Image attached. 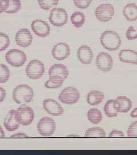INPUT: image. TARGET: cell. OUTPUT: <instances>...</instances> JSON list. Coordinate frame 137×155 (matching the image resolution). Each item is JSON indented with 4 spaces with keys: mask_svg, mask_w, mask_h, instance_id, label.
<instances>
[{
    "mask_svg": "<svg viewBox=\"0 0 137 155\" xmlns=\"http://www.w3.org/2000/svg\"><path fill=\"white\" fill-rule=\"evenodd\" d=\"M16 118L20 125L27 126L33 122L34 112L32 107L27 106H22L16 110Z\"/></svg>",
    "mask_w": 137,
    "mask_h": 155,
    "instance_id": "9",
    "label": "cell"
},
{
    "mask_svg": "<svg viewBox=\"0 0 137 155\" xmlns=\"http://www.w3.org/2000/svg\"><path fill=\"white\" fill-rule=\"evenodd\" d=\"M21 0H9L8 8L5 13L7 14L16 13L21 10Z\"/></svg>",
    "mask_w": 137,
    "mask_h": 155,
    "instance_id": "27",
    "label": "cell"
},
{
    "mask_svg": "<svg viewBox=\"0 0 137 155\" xmlns=\"http://www.w3.org/2000/svg\"><path fill=\"white\" fill-rule=\"evenodd\" d=\"M113 63L112 56L104 52H99L95 60V64L97 68L104 72L110 71L113 67Z\"/></svg>",
    "mask_w": 137,
    "mask_h": 155,
    "instance_id": "10",
    "label": "cell"
},
{
    "mask_svg": "<svg viewBox=\"0 0 137 155\" xmlns=\"http://www.w3.org/2000/svg\"><path fill=\"white\" fill-rule=\"evenodd\" d=\"M122 13L126 20L130 22L137 20V5L135 3L131 2L126 4L123 8Z\"/></svg>",
    "mask_w": 137,
    "mask_h": 155,
    "instance_id": "20",
    "label": "cell"
},
{
    "mask_svg": "<svg viewBox=\"0 0 137 155\" xmlns=\"http://www.w3.org/2000/svg\"><path fill=\"white\" fill-rule=\"evenodd\" d=\"M6 97V90L0 87V103L5 100Z\"/></svg>",
    "mask_w": 137,
    "mask_h": 155,
    "instance_id": "36",
    "label": "cell"
},
{
    "mask_svg": "<svg viewBox=\"0 0 137 155\" xmlns=\"http://www.w3.org/2000/svg\"><path fill=\"white\" fill-rule=\"evenodd\" d=\"M5 133L2 127L0 125V138H3L5 137Z\"/></svg>",
    "mask_w": 137,
    "mask_h": 155,
    "instance_id": "39",
    "label": "cell"
},
{
    "mask_svg": "<svg viewBox=\"0 0 137 155\" xmlns=\"http://www.w3.org/2000/svg\"><path fill=\"white\" fill-rule=\"evenodd\" d=\"M79 97V92L76 88L67 87L62 90L58 96V100L64 104L73 105L77 103Z\"/></svg>",
    "mask_w": 137,
    "mask_h": 155,
    "instance_id": "7",
    "label": "cell"
},
{
    "mask_svg": "<svg viewBox=\"0 0 137 155\" xmlns=\"http://www.w3.org/2000/svg\"><path fill=\"white\" fill-rule=\"evenodd\" d=\"M45 110L53 116H60L64 113V109L55 100L47 98L43 102Z\"/></svg>",
    "mask_w": 137,
    "mask_h": 155,
    "instance_id": "14",
    "label": "cell"
},
{
    "mask_svg": "<svg viewBox=\"0 0 137 155\" xmlns=\"http://www.w3.org/2000/svg\"><path fill=\"white\" fill-rule=\"evenodd\" d=\"M20 123L16 118V110L12 109L8 112L4 121V126L8 131L13 132L20 127Z\"/></svg>",
    "mask_w": 137,
    "mask_h": 155,
    "instance_id": "16",
    "label": "cell"
},
{
    "mask_svg": "<svg viewBox=\"0 0 137 155\" xmlns=\"http://www.w3.org/2000/svg\"><path fill=\"white\" fill-rule=\"evenodd\" d=\"M92 1L93 0H73L74 5L81 9L88 8L92 4Z\"/></svg>",
    "mask_w": 137,
    "mask_h": 155,
    "instance_id": "31",
    "label": "cell"
},
{
    "mask_svg": "<svg viewBox=\"0 0 137 155\" xmlns=\"http://www.w3.org/2000/svg\"><path fill=\"white\" fill-rule=\"evenodd\" d=\"M51 54L55 59L64 61L70 55V47L66 43H58L53 47Z\"/></svg>",
    "mask_w": 137,
    "mask_h": 155,
    "instance_id": "11",
    "label": "cell"
},
{
    "mask_svg": "<svg viewBox=\"0 0 137 155\" xmlns=\"http://www.w3.org/2000/svg\"><path fill=\"white\" fill-rule=\"evenodd\" d=\"M77 57L83 64H90L93 59V52L87 45H82L77 50Z\"/></svg>",
    "mask_w": 137,
    "mask_h": 155,
    "instance_id": "15",
    "label": "cell"
},
{
    "mask_svg": "<svg viewBox=\"0 0 137 155\" xmlns=\"http://www.w3.org/2000/svg\"><path fill=\"white\" fill-rule=\"evenodd\" d=\"M9 4V0H0V14L5 12Z\"/></svg>",
    "mask_w": 137,
    "mask_h": 155,
    "instance_id": "34",
    "label": "cell"
},
{
    "mask_svg": "<svg viewBox=\"0 0 137 155\" xmlns=\"http://www.w3.org/2000/svg\"><path fill=\"white\" fill-rule=\"evenodd\" d=\"M31 28L34 34L40 38H46L50 32L49 25L42 20H34L31 24Z\"/></svg>",
    "mask_w": 137,
    "mask_h": 155,
    "instance_id": "13",
    "label": "cell"
},
{
    "mask_svg": "<svg viewBox=\"0 0 137 155\" xmlns=\"http://www.w3.org/2000/svg\"><path fill=\"white\" fill-rule=\"evenodd\" d=\"M33 36L30 31L26 28L19 30L15 36V41L18 46L26 48L29 47L33 42Z\"/></svg>",
    "mask_w": 137,
    "mask_h": 155,
    "instance_id": "12",
    "label": "cell"
},
{
    "mask_svg": "<svg viewBox=\"0 0 137 155\" xmlns=\"http://www.w3.org/2000/svg\"><path fill=\"white\" fill-rule=\"evenodd\" d=\"M87 117L90 122L96 125L101 122L103 118L101 111L97 108H92L88 111Z\"/></svg>",
    "mask_w": 137,
    "mask_h": 155,
    "instance_id": "23",
    "label": "cell"
},
{
    "mask_svg": "<svg viewBox=\"0 0 137 155\" xmlns=\"http://www.w3.org/2000/svg\"><path fill=\"white\" fill-rule=\"evenodd\" d=\"M130 117L132 118H137V107L134 108L132 111L130 113Z\"/></svg>",
    "mask_w": 137,
    "mask_h": 155,
    "instance_id": "38",
    "label": "cell"
},
{
    "mask_svg": "<svg viewBox=\"0 0 137 155\" xmlns=\"http://www.w3.org/2000/svg\"><path fill=\"white\" fill-rule=\"evenodd\" d=\"M109 136L110 137H123L125 136V134L121 130L114 129L110 133Z\"/></svg>",
    "mask_w": 137,
    "mask_h": 155,
    "instance_id": "35",
    "label": "cell"
},
{
    "mask_svg": "<svg viewBox=\"0 0 137 155\" xmlns=\"http://www.w3.org/2000/svg\"><path fill=\"white\" fill-rule=\"evenodd\" d=\"M103 1H106V0H103Z\"/></svg>",
    "mask_w": 137,
    "mask_h": 155,
    "instance_id": "40",
    "label": "cell"
},
{
    "mask_svg": "<svg viewBox=\"0 0 137 155\" xmlns=\"http://www.w3.org/2000/svg\"><path fill=\"white\" fill-rule=\"evenodd\" d=\"M64 79L58 77H50L45 83V87L47 89H58L64 83Z\"/></svg>",
    "mask_w": 137,
    "mask_h": 155,
    "instance_id": "25",
    "label": "cell"
},
{
    "mask_svg": "<svg viewBox=\"0 0 137 155\" xmlns=\"http://www.w3.org/2000/svg\"><path fill=\"white\" fill-rule=\"evenodd\" d=\"M94 15L99 21L109 22L115 15V9L113 6L109 4H102L96 8Z\"/></svg>",
    "mask_w": 137,
    "mask_h": 155,
    "instance_id": "4",
    "label": "cell"
},
{
    "mask_svg": "<svg viewBox=\"0 0 137 155\" xmlns=\"http://www.w3.org/2000/svg\"><path fill=\"white\" fill-rule=\"evenodd\" d=\"M102 46L110 51H115L121 47V39L120 35L113 31H106L100 38Z\"/></svg>",
    "mask_w": 137,
    "mask_h": 155,
    "instance_id": "1",
    "label": "cell"
},
{
    "mask_svg": "<svg viewBox=\"0 0 137 155\" xmlns=\"http://www.w3.org/2000/svg\"><path fill=\"white\" fill-rule=\"evenodd\" d=\"M56 129L54 120L48 117H44L39 120L37 124V130L39 133L45 137L52 136Z\"/></svg>",
    "mask_w": 137,
    "mask_h": 155,
    "instance_id": "8",
    "label": "cell"
},
{
    "mask_svg": "<svg viewBox=\"0 0 137 155\" xmlns=\"http://www.w3.org/2000/svg\"><path fill=\"white\" fill-rule=\"evenodd\" d=\"M126 39L128 40H134L137 39V31L132 26L127 28L126 32Z\"/></svg>",
    "mask_w": 137,
    "mask_h": 155,
    "instance_id": "33",
    "label": "cell"
},
{
    "mask_svg": "<svg viewBox=\"0 0 137 155\" xmlns=\"http://www.w3.org/2000/svg\"><path fill=\"white\" fill-rule=\"evenodd\" d=\"M127 135L130 137H137V121L130 125L127 131Z\"/></svg>",
    "mask_w": 137,
    "mask_h": 155,
    "instance_id": "32",
    "label": "cell"
},
{
    "mask_svg": "<svg viewBox=\"0 0 137 155\" xmlns=\"http://www.w3.org/2000/svg\"><path fill=\"white\" fill-rule=\"evenodd\" d=\"M120 61L132 64H137V52L132 50H122L118 54Z\"/></svg>",
    "mask_w": 137,
    "mask_h": 155,
    "instance_id": "19",
    "label": "cell"
},
{
    "mask_svg": "<svg viewBox=\"0 0 137 155\" xmlns=\"http://www.w3.org/2000/svg\"><path fill=\"white\" fill-rule=\"evenodd\" d=\"M45 72L44 63L37 59H33L29 61L25 69L27 77L30 79H37L41 77Z\"/></svg>",
    "mask_w": 137,
    "mask_h": 155,
    "instance_id": "6",
    "label": "cell"
},
{
    "mask_svg": "<svg viewBox=\"0 0 137 155\" xmlns=\"http://www.w3.org/2000/svg\"><path fill=\"white\" fill-rule=\"evenodd\" d=\"M11 45V39L5 33L0 32V51L6 50Z\"/></svg>",
    "mask_w": 137,
    "mask_h": 155,
    "instance_id": "30",
    "label": "cell"
},
{
    "mask_svg": "<svg viewBox=\"0 0 137 155\" xmlns=\"http://www.w3.org/2000/svg\"><path fill=\"white\" fill-rule=\"evenodd\" d=\"M11 137H27L28 136L25 133H18L11 135Z\"/></svg>",
    "mask_w": 137,
    "mask_h": 155,
    "instance_id": "37",
    "label": "cell"
},
{
    "mask_svg": "<svg viewBox=\"0 0 137 155\" xmlns=\"http://www.w3.org/2000/svg\"><path fill=\"white\" fill-rule=\"evenodd\" d=\"M115 107L118 113H125L131 109L132 102L126 96H119L114 100Z\"/></svg>",
    "mask_w": 137,
    "mask_h": 155,
    "instance_id": "18",
    "label": "cell"
},
{
    "mask_svg": "<svg viewBox=\"0 0 137 155\" xmlns=\"http://www.w3.org/2000/svg\"><path fill=\"white\" fill-rule=\"evenodd\" d=\"M6 62L11 66L18 67L22 66L27 61V56L21 50L11 49L5 55Z\"/></svg>",
    "mask_w": 137,
    "mask_h": 155,
    "instance_id": "3",
    "label": "cell"
},
{
    "mask_svg": "<svg viewBox=\"0 0 137 155\" xmlns=\"http://www.w3.org/2000/svg\"><path fill=\"white\" fill-rule=\"evenodd\" d=\"M106 135L104 130L99 127L89 128L85 133V136L86 137H106Z\"/></svg>",
    "mask_w": 137,
    "mask_h": 155,
    "instance_id": "26",
    "label": "cell"
},
{
    "mask_svg": "<svg viewBox=\"0 0 137 155\" xmlns=\"http://www.w3.org/2000/svg\"><path fill=\"white\" fill-rule=\"evenodd\" d=\"M49 20L50 24L54 27H63L68 20L67 13L63 8H54L50 11Z\"/></svg>",
    "mask_w": 137,
    "mask_h": 155,
    "instance_id": "5",
    "label": "cell"
},
{
    "mask_svg": "<svg viewBox=\"0 0 137 155\" xmlns=\"http://www.w3.org/2000/svg\"><path fill=\"white\" fill-rule=\"evenodd\" d=\"M40 8L44 11H49L53 7L58 5L59 0H37Z\"/></svg>",
    "mask_w": 137,
    "mask_h": 155,
    "instance_id": "28",
    "label": "cell"
},
{
    "mask_svg": "<svg viewBox=\"0 0 137 155\" xmlns=\"http://www.w3.org/2000/svg\"><path fill=\"white\" fill-rule=\"evenodd\" d=\"M10 75L11 72L8 67L4 64H0V83H6Z\"/></svg>",
    "mask_w": 137,
    "mask_h": 155,
    "instance_id": "29",
    "label": "cell"
},
{
    "mask_svg": "<svg viewBox=\"0 0 137 155\" xmlns=\"http://www.w3.org/2000/svg\"><path fill=\"white\" fill-rule=\"evenodd\" d=\"M104 97V93L98 90H92L87 95V102L90 105H98L103 101Z\"/></svg>",
    "mask_w": 137,
    "mask_h": 155,
    "instance_id": "21",
    "label": "cell"
},
{
    "mask_svg": "<svg viewBox=\"0 0 137 155\" xmlns=\"http://www.w3.org/2000/svg\"><path fill=\"white\" fill-rule=\"evenodd\" d=\"M70 21L75 28H81L85 22V16L81 12H75L70 16Z\"/></svg>",
    "mask_w": 137,
    "mask_h": 155,
    "instance_id": "22",
    "label": "cell"
},
{
    "mask_svg": "<svg viewBox=\"0 0 137 155\" xmlns=\"http://www.w3.org/2000/svg\"><path fill=\"white\" fill-rule=\"evenodd\" d=\"M34 92L32 87L27 84H20L13 91V98L18 104H26L32 102Z\"/></svg>",
    "mask_w": 137,
    "mask_h": 155,
    "instance_id": "2",
    "label": "cell"
},
{
    "mask_svg": "<svg viewBox=\"0 0 137 155\" xmlns=\"http://www.w3.org/2000/svg\"><path fill=\"white\" fill-rule=\"evenodd\" d=\"M48 74L50 77H58L66 79L69 74V71L66 66L62 64H55L50 67L49 70Z\"/></svg>",
    "mask_w": 137,
    "mask_h": 155,
    "instance_id": "17",
    "label": "cell"
},
{
    "mask_svg": "<svg viewBox=\"0 0 137 155\" xmlns=\"http://www.w3.org/2000/svg\"><path fill=\"white\" fill-rule=\"evenodd\" d=\"M104 111L106 116L109 118H113L117 116L118 111L116 110L114 104V100H108L104 104Z\"/></svg>",
    "mask_w": 137,
    "mask_h": 155,
    "instance_id": "24",
    "label": "cell"
}]
</instances>
